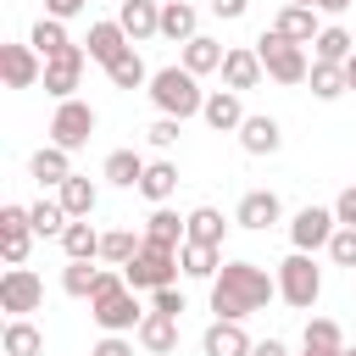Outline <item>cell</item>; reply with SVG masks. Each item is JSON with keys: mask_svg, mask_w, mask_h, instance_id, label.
I'll use <instances>...</instances> for the list:
<instances>
[{"mask_svg": "<svg viewBox=\"0 0 356 356\" xmlns=\"http://www.w3.org/2000/svg\"><path fill=\"white\" fill-rule=\"evenodd\" d=\"M28 245H33V228H0V256H6V267H22V261H28Z\"/></svg>", "mask_w": 356, "mask_h": 356, "instance_id": "39", "label": "cell"}, {"mask_svg": "<svg viewBox=\"0 0 356 356\" xmlns=\"http://www.w3.org/2000/svg\"><path fill=\"white\" fill-rule=\"evenodd\" d=\"M0 345H6V356H44V334L28 317H11L6 334H0Z\"/></svg>", "mask_w": 356, "mask_h": 356, "instance_id": "34", "label": "cell"}, {"mask_svg": "<svg viewBox=\"0 0 356 356\" xmlns=\"http://www.w3.org/2000/svg\"><path fill=\"white\" fill-rule=\"evenodd\" d=\"M61 289H67L72 300H95V289H100V267H89V261H67V267H61Z\"/></svg>", "mask_w": 356, "mask_h": 356, "instance_id": "37", "label": "cell"}, {"mask_svg": "<svg viewBox=\"0 0 356 356\" xmlns=\"http://www.w3.org/2000/svg\"><path fill=\"white\" fill-rule=\"evenodd\" d=\"M28 172H33L39 184L61 189V184L72 178V150H61V145H44V150H33V156H28Z\"/></svg>", "mask_w": 356, "mask_h": 356, "instance_id": "18", "label": "cell"}, {"mask_svg": "<svg viewBox=\"0 0 356 356\" xmlns=\"http://www.w3.org/2000/svg\"><path fill=\"white\" fill-rule=\"evenodd\" d=\"M134 345H139V339H128V334H100L89 356H134Z\"/></svg>", "mask_w": 356, "mask_h": 356, "instance_id": "43", "label": "cell"}, {"mask_svg": "<svg viewBox=\"0 0 356 356\" xmlns=\"http://www.w3.org/2000/svg\"><path fill=\"white\" fill-rule=\"evenodd\" d=\"M200 117H206V128H211V134H239L250 111L239 106V95H234V89H211V95H206V111H200Z\"/></svg>", "mask_w": 356, "mask_h": 356, "instance_id": "14", "label": "cell"}, {"mask_svg": "<svg viewBox=\"0 0 356 356\" xmlns=\"http://www.w3.org/2000/svg\"><path fill=\"white\" fill-rule=\"evenodd\" d=\"M273 295H278V278L267 267H256V261H222V273L211 278V312L222 323H245Z\"/></svg>", "mask_w": 356, "mask_h": 356, "instance_id": "1", "label": "cell"}, {"mask_svg": "<svg viewBox=\"0 0 356 356\" xmlns=\"http://www.w3.org/2000/svg\"><path fill=\"white\" fill-rule=\"evenodd\" d=\"M178 267H184V278H206V284H211V278L222 273V250H217V245L184 239V245H178Z\"/></svg>", "mask_w": 356, "mask_h": 356, "instance_id": "22", "label": "cell"}, {"mask_svg": "<svg viewBox=\"0 0 356 356\" xmlns=\"http://www.w3.org/2000/svg\"><path fill=\"white\" fill-rule=\"evenodd\" d=\"M278 145H284L278 117H267V111L245 117V128H239V150H245V156H278Z\"/></svg>", "mask_w": 356, "mask_h": 356, "instance_id": "15", "label": "cell"}, {"mask_svg": "<svg viewBox=\"0 0 356 356\" xmlns=\"http://www.w3.org/2000/svg\"><path fill=\"white\" fill-rule=\"evenodd\" d=\"M145 239L150 245H161V250H178L189 234H184V217L178 211H167V206H156L150 217H145Z\"/></svg>", "mask_w": 356, "mask_h": 356, "instance_id": "28", "label": "cell"}, {"mask_svg": "<svg viewBox=\"0 0 356 356\" xmlns=\"http://www.w3.org/2000/svg\"><path fill=\"white\" fill-rule=\"evenodd\" d=\"M28 222H33V234H39V239H50V234L61 239L72 217H67V206H61V200H44V195H39V200L28 206Z\"/></svg>", "mask_w": 356, "mask_h": 356, "instance_id": "35", "label": "cell"}, {"mask_svg": "<svg viewBox=\"0 0 356 356\" xmlns=\"http://www.w3.org/2000/svg\"><path fill=\"white\" fill-rule=\"evenodd\" d=\"M134 39L122 33V22L111 17V22H89V39H83V50H89V61H100V67H111L122 50H128Z\"/></svg>", "mask_w": 356, "mask_h": 356, "instance_id": "17", "label": "cell"}, {"mask_svg": "<svg viewBox=\"0 0 356 356\" xmlns=\"http://www.w3.org/2000/svg\"><path fill=\"white\" fill-rule=\"evenodd\" d=\"M106 78H111V89H150V67H145V56L134 44L106 67Z\"/></svg>", "mask_w": 356, "mask_h": 356, "instance_id": "26", "label": "cell"}, {"mask_svg": "<svg viewBox=\"0 0 356 356\" xmlns=\"http://www.w3.org/2000/svg\"><path fill=\"white\" fill-rule=\"evenodd\" d=\"M117 22H122V33H128L134 44H145V39L161 33V6H156V0H122V6H117Z\"/></svg>", "mask_w": 356, "mask_h": 356, "instance_id": "16", "label": "cell"}, {"mask_svg": "<svg viewBox=\"0 0 356 356\" xmlns=\"http://www.w3.org/2000/svg\"><path fill=\"white\" fill-rule=\"evenodd\" d=\"M28 44L50 61V56H67L72 50V39H67V22H56V17H39L33 28H28Z\"/></svg>", "mask_w": 356, "mask_h": 356, "instance_id": "31", "label": "cell"}, {"mask_svg": "<svg viewBox=\"0 0 356 356\" xmlns=\"http://www.w3.org/2000/svg\"><path fill=\"white\" fill-rule=\"evenodd\" d=\"M356 56V39H350V28H339V22H328L317 39H312V61H334V67H345Z\"/></svg>", "mask_w": 356, "mask_h": 356, "instance_id": "25", "label": "cell"}, {"mask_svg": "<svg viewBox=\"0 0 356 356\" xmlns=\"http://www.w3.org/2000/svg\"><path fill=\"white\" fill-rule=\"evenodd\" d=\"M0 78L6 89H33L44 83V56L33 44H0Z\"/></svg>", "mask_w": 356, "mask_h": 356, "instance_id": "9", "label": "cell"}, {"mask_svg": "<svg viewBox=\"0 0 356 356\" xmlns=\"http://www.w3.org/2000/svg\"><path fill=\"white\" fill-rule=\"evenodd\" d=\"M256 350V339L245 334V323H211L206 334H200V356H250Z\"/></svg>", "mask_w": 356, "mask_h": 356, "instance_id": "13", "label": "cell"}, {"mask_svg": "<svg viewBox=\"0 0 356 356\" xmlns=\"http://www.w3.org/2000/svg\"><path fill=\"white\" fill-rule=\"evenodd\" d=\"M256 56H261V67H267V78L273 83H306V72H312V61H306V44H289L284 33H261L256 39Z\"/></svg>", "mask_w": 356, "mask_h": 356, "instance_id": "4", "label": "cell"}, {"mask_svg": "<svg viewBox=\"0 0 356 356\" xmlns=\"http://www.w3.org/2000/svg\"><path fill=\"white\" fill-rule=\"evenodd\" d=\"M278 300L284 306H295V312H312L317 306V295H323V267L306 256V250H289L284 261H278Z\"/></svg>", "mask_w": 356, "mask_h": 356, "instance_id": "3", "label": "cell"}, {"mask_svg": "<svg viewBox=\"0 0 356 356\" xmlns=\"http://www.w3.org/2000/svg\"><path fill=\"white\" fill-rule=\"evenodd\" d=\"M261 56H256V44H234L228 56H222V89H234V95H245V89H256L261 83Z\"/></svg>", "mask_w": 356, "mask_h": 356, "instance_id": "12", "label": "cell"}, {"mask_svg": "<svg viewBox=\"0 0 356 356\" xmlns=\"http://www.w3.org/2000/svg\"><path fill=\"white\" fill-rule=\"evenodd\" d=\"M250 11V0H211V17H222V22H239Z\"/></svg>", "mask_w": 356, "mask_h": 356, "instance_id": "46", "label": "cell"}, {"mask_svg": "<svg viewBox=\"0 0 356 356\" xmlns=\"http://www.w3.org/2000/svg\"><path fill=\"white\" fill-rule=\"evenodd\" d=\"M145 167H150V161H145L139 150H111L100 172H106V184H117V189H139V178H145Z\"/></svg>", "mask_w": 356, "mask_h": 356, "instance_id": "27", "label": "cell"}, {"mask_svg": "<svg viewBox=\"0 0 356 356\" xmlns=\"http://www.w3.org/2000/svg\"><path fill=\"white\" fill-rule=\"evenodd\" d=\"M356 0H312V11H323V17H339V11H350Z\"/></svg>", "mask_w": 356, "mask_h": 356, "instance_id": "47", "label": "cell"}, {"mask_svg": "<svg viewBox=\"0 0 356 356\" xmlns=\"http://www.w3.org/2000/svg\"><path fill=\"white\" fill-rule=\"evenodd\" d=\"M289 6H312V0H289Z\"/></svg>", "mask_w": 356, "mask_h": 356, "instance_id": "51", "label": "cell"}, {"mask_svg": "<svg viewBox=\"0 0 356 356\" xmlns=\"http://www.w3.org/2000/svg\"><path fill=\"white\" fill-rule=\"evenodd\" d=\"M150 312H161V317H184V312H189V306H184V289H178V284L156 289V295H150Z\"/></svg>", "mask_w": 356, "mask_h": 356, "instance_id": "42", "label": "cell"}, {"mask_svg": "<svg viewBox=\"0 0 356 356\" xmlns=\"http://www.w3.org/2000/svg\"><path fill=\"white\" fill-rule=\"evenodd\" d=\"M273 33H284L289 44H312L323 28H317V11H312V6H284V11L273 17Z\"/></svg>", "mask_w": 356, "mask_h": 356, "instance_id": "20", "label": "cell"}, {"mask_svg": "<svg viewBox=\"0 0 356 356\" xmlns=\"http://www.w3.org/2000/svg\"><path fill=\"white\" fill-rule=\"evenodd\" d=\"M39 306H44L39 273H33V267H6V278H0V312L28 317V312H39Z\"/></svg>", "mask_w": 356, "mask_h": 356, "instance_id": "8", "label": "cell"}, {"mask_svg": "<svg viewBox=\"0 0 356 356\" xmlns=\"http://www.w3.org/2000/svg\"><path fill=\"white\" fill-rule=\"evenodd\" d=\"M117 6H122V0H117Z\"/></svg>", "mask_w": 356, "mask_h": 356, "instance_id": "52", "label": "cell"}, {"mask_svg": "<svg viewBox=\"0 0 356 356\" xmlns=\"http://www.w3.org/2000/svg\"><path fill=\"white\" fill-rule=\"evenodd\" d=\"M200 33V17H195V6L189 0H167L161 6V39H172V44H189Z\"/></svg>", "mask_w": 356, "mask_h": 356, "instance_id": "23", "label": "cell"}, {"mask_svg": "<svg viewBox=\"0 0 356 356\" xmlns=\"http://www.w3.org/2000/svg\"><path fill=\"white\" fill-rule=\"evenodd\" d=\"M61 250H67V261H95V256H100V234H95V222H89V217L67 222V234H61Z\"/></svg>", "mask_w": 356, "mask_h": 356, "instance_id": "33", "label": "cell"}, {"mask_svg": "<svg viewBox=\"0 0 356 356\" xmlns=\"http://www.w3.org/2000/svg\"><path fill=\"white\" fill-rule=\"evenodd\" d=\"M139 250H145V234H134V228H111V234H100V261H106V267H128Z\"/></svg>", "mask_w": 356, "mask_h": 356, "instance_id": "30", "label": "cell"}, {"mask_svg": "<svg viewBox=\"0 0 356 356\" xmlns=\"http://www.w3.org/2000/svg\"><path fill=\"white\" fill-rule=\"evenodd\" d=\"M345 83H350V95H356V56L345 61Z\"/></svg>", "mask_w": 356, "mask_h": 356, "instance_id": "49", "label": "cell"}, {"mask_svg": "<svg viewBox=\"0 0 356 356\" xmlns=\"http://www.w3.org/2000/svg\"><path fill=\"white\" fill-rule=\"evenodd\" d=\"M328 261H334V267H350V273H356V228H339V234L328 239Z\"/></svg>", "mask_w": 356, "mask_h": 356, "instance_id": "40", "label": "cell"}, {"mask_svg": "<svg viewBox=\"0 0 356 356\" xmlns=\"http://www.w3.org/2000/svg\"><path fill=\"white\" fill-rule=\"evenodd\" d=\"M306 350H345V334L334 317H306V334H300Z\"/></svg>", "mask_w": 356, "mask_h": 356, "instance_id": "38", "label": "cell"}, {"mask_svg": "<svg viewBox=\"0 0 356 356\" xmlns=\"http://www.w3.org/2000/svg\"><path fill=\"white\" fill-rule=\"evenodd\" d=\"M184 234H189L195 245H217V250H222L228 222H222V211H217V206H195V211L184 217Z\"/></svg>", "mask_w": 356, "mask_h": 356, "instance_id": "29", "label": "cell"}, {"mask_svg": "<svg viewBox=\"0 0 356 356\" xmlns=\"http://www.w3.org/2000/svg\"><path fill=\"white\" fill-rule=\"evenodd\" d=\"M56 200H61V206H67V217L78 222V217H89V211L100 206V184H95V178H83V172H72V178L56 189Z\"/></svg>", "mask_w": 356, "mask_h": 356, "instance_id": "21", "label": "cell"}, {"mask_svg": "<svg viewBox=\"0 0 356 356\" xmlns=\"http://www.w3.org/2000/svg\"><path fill=\"white\" fill-rule=\"evenodd\" d=\"M172 189H178V167H172V161H150L145 178H139V195H145L150 206H167Z\"/></svg>", "mask_w": 356, "mask_h": 356, "instance_id": "32", "label": "cell"}, {"mask_svg": "<svg viewBox=\"0 0 356 356\" xmlns=\"http://www.w3.org/2000/svg\"><path fill=\"white\" fill-rule=\"evenodd\" d=\"M178 134H184V122H178V117H156L145 139H150L156 150H172V145H178Z\"/></svg>", "mask_w": 356, "mask_h": 356, "instance_id": "41", "label": "cell"}, {"mask_svg": "<svg viewBox=\"0 0 356 356\" xmlns=\"http://www.w3.org/2000/svg\"><path fill=\"white\" fill-rule=\"evenodd\" d=\"M339 234V217H334V206H300L295 217H289V245L295 250H328V239Z\"/></svg>", "mask_w": 356, "mask_h": 356, "instance_id": "7", "label": "cell"}, {"mask_svg": "<svg viewBox=\"0 0 356 356\" xmlns=\"http://www.w3.org/2000/svg\"><path fill=\"white\" fill-rule=\"evenodd\" d=\"M306 83H312V95H317V100H339V95H350V83H345V67H334V61H312Z\"/></svg>", "mask_w": 356, "mask_h": 356, "instance_id": "36", "label": "cell"}, {"mask_svg": "<svg viewBox=\"0 0 356 356\" xmlns=\"http://www.w3.org/2000/svg\"><path fill=\"white\" fill-rule=\"evenodd\" d=\"M334 217H339V228H356V184H350V189H339V200H334Z\"/></svg>", "mask_w": 356, "mask_h": 356, "instance_id": "44", "label": "cell"}, {"mask_svg": "<svg viewBox=\"0 0 356 356\" xmlns=\"http://www.w3.org/2000/svg\"><path fill=\"white\" fill-rule=\"evenodd\" d=\"M222 56H228V50H222L211 33H195V39L184 44V61H178V67H189L195 78H206V72H222Z\"/></svg>", "mask_w": 356, "mask_h": 356, "instance_id": "24", "label": "cell"}, {"mask_svg": "<svg viewBox=\"0 0 356 356\" xmlns=\"http://www.w3.org/2000/svg\"><path fill=\"white\" fill-rule=\"evenodd\" d=\"M78 11H89V0H44V17H56V22H67Z\"/></svg>", "mask_w": 356, "mask_h": 356, "instance_id": "45", "label": "cell"}, {"mask_svg": "<svg viewBox=\"0 0 356 356\" xmlns=\"http://www.w3.org/2000/svg\"><path fill=\"white\" fill-rule=\"evenodd\" d=\"M95 106L89 100H56V117H50V145H61V150H83L89 139H95Z\"/></svg>", "mask_w": 356, "mask_h": 356, "instance_id": "6", "label": "cell"}, {"mask_svg": "<svg viewBox=\"0 0 356 356\" xmlns=\"http://www.w3.org/2000/svg\"><path fill=\"white\" fill-rule=\"evenodd\" d=\"M278 217H284V200H278L273 189H245V195H239V206H234V222H239V228H250V234H267Z\"/></svg>", "mask_w": 356, "mask_h": 356, "instance_id": "11", "label": "cell"}, {"mask_svg": "<svg viewBox=\"0 0 356 356\" xmlns=\"http://www.w3.org/2000/svg\"><path fill=\"white\" fill-rule=\"evenodd\" d=\"M83 67H89V50H83V44H72L67 56H50V61H44V95L72 100V89H78Z\"/></svg>", "mask_w": 356, "mask_h": 356, "instance_id": "10", "label": "cell"}, {"mask_svg": "<svg viewBox=\"0 0 356 356\" xmlns=\"http://www.w3.org/2000/svg\"><path fill=\"white\" fill-rule=\"evenodd\" d=\"M150 100H156L161 117H178V122H189V117L206 111V89H200V78H195L189 67H161V72H150Z\"/></svg>", "mask_w": 356, "mask_h": 356, "instance_id": "2", "label": "cell"}, {"mask_svg": "<svg viewBox=\"0 0 356 356\" xmlns=\"http://www.w3.org/2000/svg\"><path fill=\"white\" fill-rule=\"evenodd\" d=\"M184 267H178V250H161V245H150L145 239V250L122 267V278H128V289H145V295H156V289H167L172 278H178Z\"/></svg>", "mask_w": 356, "mask_h": 356, "instance_id": "5", "label": "cell"}, {"mask_svg": "<svg viewBox=\"0 0 356 356\" xmlns=\"http://www.w3.org/2000/svg\"><path fill=\"white\" fill-rule=\"evenodd\" d=\"M250 356H289V345H284V339H256Z\"/></svg>", "mask_w": 356, "mask_h": 356, "instance_id": "48", "label": "cell"}, {"mask_svg": "<svg viewBox=\"0 0 356 356\" xmlns=\"http://www.w3.org/2000/svg\"><path fill=\"white\" fill-rule=\"evenodd\" d=\"M139 350H150V356H172L178 350V317H161V312H150L145 323H139Z\"/></svg>", "mask_w": 356, "mask_h": 356, "instance_id": "19", "label": "cell"}, {"mask_svg": "<svg viewBox=\"0 0 356 356\" xmlns=\"http://www.w3.org/2000/svg\"><path fill=\"white\" fill-rule=\"evenodd\" d=\"M300 356H356V350L345 345V350H300Z\"/></svg>", "mask_w": 356, "mask_h": 356, "instance_id": "50", "label": "cell"}]
</instances>
